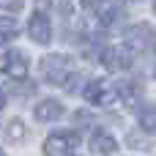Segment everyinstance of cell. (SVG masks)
I'll use <instances>...</instances> for the list:
<instances>
[{
  "label": "cell",
  "instance_id": "9",
  "mask_svg": "<svg viewBox=\"0 0 156 156\" xmlns=\"http://www.w3.org/2000/svg\"><path fill=\"white\" fill-rule=\"evenodd\" d=\"M90 148H93V154H115L118 151V140L110 134V132H104V129H96L93 134H90Z\"/></svg>",
  "mask_w": 156,
  "mask_h": 156
},
{
  "label": "cell",
  "instance_id": "3",
  "mask_svg": "<svg viewBox=\"0 0 156 156\" xmlns=\"http://www.w3.org/2000/svg\"><path fill=\"white\" fill-rule=\"evenodd\" d=\"M134 49L129 47V44H121V47H107L104 52H101V66L107 69V71H126V69H132V63H134V55H132Z\"/></svg>",
  "mask_w": 156,
  "mask_h": 156
},
{
  "label": "cell",
  "instance_id": "17",
  "mask_svg": "<svg viewBox=\"0 0 156 156\" xmlns=\"http://www.w3.org/2000/svg\"><path fill=\"white\" fill-rule=\"evenodd\" d=\"M5 107V93H3V88H0V110Z\"/></svg>",
  "mask_w": 156,
  "mask_h": 156
},
{
  "label": "cell",
  "instance_id": "10",
  "mask_svg": "<svg viewBox=\"0 0 156 156\" xmlns=\"http://www.w3.org/2000/svg\"><path fill=\"white\" fill-rule=\"evenodd\" d=\"M33 115H36V121H41V123H47V121H58V118L63 115V107H60V101H55V99H44V101L36 104Z\"/></svg>",
  "mask_w": 156,
  "mask_h": 156
},
{
  "label": "cell",
  "instance_id": "5",
  "mask_svg": "<svg viewBox=\"0 0 156 156\" xmlns=\"http://www.w3.org/2000/svg\"><path fill=\"white\" fill-rule=\"evenodd\" d=\"M80 145L77 132H52L44 143V154L47 156H69Z\"/></svg>",
  "mask_w": 156,
  "mask_h": 156
},
{
  "label": "cell",
  "instance_id": "7",
  "mask_svg": "<svg viewBox=\"0 0 156 156\" xmlns=\"http://www.w3.org/2000/svg\"><path fill=\"white\" fill-rule=\"evenodd\" d=\"M0 74H8L14 80H25L27 77V60L22 58V52L11 49L0 55Z\"/></svg>",
  "mask_w": 156,
  "mask_h": 156
},
{
  "label": "cell",
  "instance_id": "14",
  "mask_svg": "<svg viewBox=\"0 0 156 156\" xmlns=\"http://www.w3.org/2000/svg\"><path fill=\"white\" fill-rule=\"evenodd\" d=\"M22 134H25L22 121H11V137H14V140H22Z\"/></svg>",
  "mask_w": 156,
  "mask_h": 156
},
{
  "label": "cell",
  "instance_id": "6",
  "mask_svg": "<svg viewBox=\"0 0 156 156\" xmlns=\"http://www.w3.org/2000/svg\"><path fill=\"white\" fill-rule=\"evenodd\" d=\"M27 33L36 44H49L52 41V25H49V16L44 11H33L30 14V22H27Z\"/></svg>",
  "mask_w": 156,
  "mask_h": 156
},
{
  "label": "cell",
  "instance_id": "8",
  "mask_svg": "<svg viewBox=\"0 0 156 156\" xmlns=\"http://www.w3.org/2000/svg\"><path fill=\"white\" fill-rule=\"evenodd\" d=\"M82 8H85V11H93L101 25H110V22L118 16V8H115L112 0H82Z\"/></svg>",
  "mask_w": 156,
  "mask_h": 156
},
{
  "label": "cell",
  "instance_id": "13",
  "mask_svg": "<svg viewBox=\"0 0 156 156\" xmlns=\"http://www.w3.org/2000/svg\"><path fill=\"white\" fill-rule=\"evenodd\" d=\"M140 129L148 132V134H156V104L143 107V112H140Z\"/></svg>",
  "mask_w": 156,
  "mask_h": 156
},
{
  "label": "cell",
  "instance_id": "4",
  "mask_svg": "<svg viewBox=\"0 0 156 156\" xmlns=\"http://www.w3.org/2000/svg\"><path fill=\"white\" fill-rule=\"evenodd\" d=\"M129 47L140 55H151L156 52V30L148 22H140L129 30Z\"/></svg>",
  "mask_w": 156,
  "mask_h": 156
},
{
  "label": "cell",
  "instance_id": "11",
  "mask_svg": "<svg viewBox=\"0 0 156 156\" xmlns=\"http://www.w3.org/2000/svg\"><path fill=\"white\" fill-rule=\"evenodd\" d=\"M19 36V22L14 16H0V44H8Z\"/></svg>",
  "mask_w": 156,
  "mask_h": 156
},
{
  "label": "cell",
  "instance_id": "1",
  "mask_svg": "<svg viewBox=\"0 0 156 156\" xmlns=\"http://www.w3.org/2000/svg\"><path fill=\"white\" fill-rule=\"evenodd\" d=\"M71 71H74V66L66 55H47L41 60V77L52 85H69V80L74 77Z\"/></svg>",
  "mask_w": 156,
  "mask_h": 156
},
{
  "label": "cell",
  "instance_id": "2",
  "mask_svg": "<svg viewBox=\"0 0 156 156\" xmlns=\"http://www.w3.org/2000/svg\"><path fill=\"white\" fill-rule=\"evenodd\" d=\"M85 99L96 107H112L118 101V88L107 80H93L85 85Z\"/></svg>",
  "mask_w": 156,
  "mask_h": 156
},
{
  "label": "cell",
  "instance_id": "15",
  "mask_svg": "<svg viewBox=\"0 0 156 156\" xmlns=\"http://www.w3.org/2000/svg\"><path fill=\"white\" fill-rule=\"evenodd\" d=\"M74 118H77V126H88V123H90V115H88L85 110H80V112H74Z\"/></svg>",
  "mask_w": 156,
  "mask_h": 156
},
{
  "label": "cell",
  "instance_id": "12",
  "mask_svg": "<svg viewBox=\"0 0 156 156\" xmlns=\"http://www.w3.org/2000/svg\"><path fill=\"white\" fill-rule=\"evenodd\" d=\"M137 96H140V88H137L134 82H129V80L118 82V99H121L126 107H132V104L137 101Z\"/></svg>",
  "mask_w": 156,
  "mask_h": 156
},
{
  "label": "cell",
  "instance_id": "16",
  "mask_svg": "<svg viewBox=\"0 0 156 156\" xmlns=\"http://www.w3.org/2000/svg\"><path fill=\"white\" fill-rule=\"evenodd\" d=\"M0 5H11V8H19L22 0H0Z\"/></svg>",
  "mask_w": 156,
  "mask_h": 156
},
{
  "label": "cell",
  "instance_id": "18",
  "mask_svg": "<svg viewBox=\"0 0 156 156\" xmlns=\"http://www.w3.org/2000/svg\"><path fill=\"white\" fill-rule=\"evenodd\" d=\"M0 156H3V154H0Z\"/></svg>",
  "mask_w": 156,
  "mask_h": 156
}]
</instances>
